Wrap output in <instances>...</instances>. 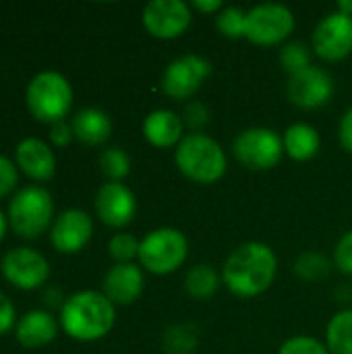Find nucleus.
I'll return each mask as SVG.
<instances>
[{"label":"nucleus","mask_w":352,"mask_h":354,"mask_svg":"<svg viewBox=\"0 0 352 354\" xmlns=\"http://www.w3.org/2000/svg\"><path fill=\"white\" fill-rule=\"evenodd\" d=\"M288 97L295 106L303 110H315L330 102L334 93V79L328 71L319 66H309L288 79Z\"/></svg>","instance_id":"obj_12"},{"label":"nucleus","mask_w":352,"mask_h":354,"mask_svg":"<svg viewBox=\"0 0 352 354\" xmlns=\"http://www.w3.org/2000/svg\"><path fill=\"white\" fill-rule=\"evenodd\" d=\"M4 232H6V218H4V214L0 212V241L4 239Z\"/></svg>","instance_id":"obj_39"},{"label":"nucleus","mask_w":352,"mask_h":354,"mask_svg":"<svg viewBox=\"0 0 352 354\" xmlns=\"http://www.w3.org/2000/svg\"><path fill=\"white\" fill-rule=\"evenodd\" d=\"M332 270V263L328 257H324L322 253L315 251H307L303 253L297 263H295V272L299 278H303L305 282H319L324 280Z\"/></svg>","instance_id":"obj_25"},{"label":"nucleus","mask_w":352,"mask_h":354,"mask_svg":"<svg viewBox=\"0 0 352 354\" xmlns=\"http://www.w3.org/2000/svg\"><path fill=\"white\" fill-rule=\"evenodd\" d=\"M191 6L183 0H151L143 8V25L158 39H176L191 25Z\"/></svg>","instance_id":"obj_11"},{"label":"nucleus","mask_w":352,"mask_h":354,"mask_svg":"<svg viewBox=\"0 0 352 354\" xmlns=\"http://www.w3.org/2000/svg\"><path fill=\"white\" fill-rule=\"evenodd\" d=\"M27 106L41 122H60L73 106V89L66 77L54 71L35 75L27 87Z\"/></svg>","instance_id":"obj_4"},{"label":"nucleus","mask_w":352,"mask_h":354,"mask_svg":"<svg viewBox=\"0 0 352 354\" xmlns=\"http://www.w3.org/2000/svg\"><path fill=\"white\" fill-rule=\"evenodd\" d=\"M278 272V259L272 247L251 241L237 247L222 268L224 286L241 299H253L263 295Z\"/></svg>","instance_id":"obj_1"},{"label":"nucleus","mask_w":352,"mask_h":354,"mask_svg":"<svg viewBox=\"0 0 352 354\" xmlns=\"http://www.w3.org/2000/svg\"><path fill=\"white\" fill-rule=\"evenodd\" d=\"M176 168L189 180L199 185L218 183L228 166L222 145L205 133H189L176 145Z\"/></svg>","instance_id":"obj_3"},{"label":"nucleus","mask_w":352,"mask_h":354,"mask_svg":"<svg viewBox=\"0 0 352 354\" xmlns=\"http://www.w3.org/2000/svg\"><path fill=\"white\" fill-rule=\"evenodd\" d=\"M93 234V222L89 214L83 209H66L62 212L50 232V241L60 253H79Z\"/></svg>","instance_id":"obj_15"},{"label":"nucleus","mask_w":352,"mask_h":354,"mask_svg":"<svg viewBox=\"0 0 352 354\" xmlns=\"http://www.w3.org/2000/svg\"><path fill=\"white\" fill-rule=\"evenodd\" d=\"M282 141H284V151L288 153V158L297 162H307L315 158L319 151V143H322L317 129L307 122H297L288 127Z\"/></svg>","instance_id":"obj_21"},{"label":"nucleus","mask_w":352,"mask_h":354,"mask_svg":"<svg viewBox=\"0 0 352 354\" xmlns=\"http://www.w3.org/2000/svg\"><path fill=\"white\" fill-rule=\"evenodd\" d=\"M143 272L135 263H116L104 278V297L112 305H131L143 292Z\"/></svg>","instance_id":"obj_16"},{"label":"nucleus","mask_w":352,"mask_h":354,"mask_svg":"<svg viewBox=\"0 0 352 354\" xmlns=\"http://www.w3.org/2000/svg\"><path fill=\"white\" fill-rule=\"evenodd\" d=\"M191 6L195 10H199V12H205V15H212V12H220L222 10V2L220 0H193Z\"/></svg>","instance_id":"obj_37"},{"label":"nucleus","mask_w":352,"mask_h":354,"mask_svg":"<svg viewBox=\"0 0 352 354\" xmlns=\"http://www.w3.org/2000/svg\"><path fill=\"white\" fill-rule=\"evenodd\" d=\"M2 274L12 286L21 290H33L48 280L50 266L41 253L19 247L2 257Z\"/></svg>","instance_id":"obj_13"},{"label":"nucleus","mask_w":352,"mask_h":354,"mask_svg":"<svg viewBox=\"0 0 352 354\" xmlns=\"http://www.w3.org/2000/svg\"><path fill=\"white\" fill-rule=\"evenodd\" d=\"M116 313L114 305L104 297V292L83 290L73 295L60 313L62 330L81 342H93L104 338L114 326Z\"/></svg>","instance_id":"obj_2"},{"label":"nucleus","mask_w":352,"mask_h":354,"mask_svg":"<svg viewBox=\"0 0 352 354\" xmlns=\"http://www.w3.org/2000/svg\"><path fill=\"white\" fill-rule=\"evenodd\" d=\"M220 282L222 276L210 263H197L185 276V290L195 301H207L218 292Z\"/></svg>","instance_id":"obj_22"},{"label":"nucleus","mask_w":352,"mask_h":354,"mask_svg":"<svg viewBox=\"0 0 352 354\" xmlns=\"http://www.w3.org/2000/svg\"><path fill=\"white\" fill-rule=\"evenodd\" d=\"M295 31V15L278 2L257 4L247 12L245 37L255 46H278Z\"/></svg>","instance_id":"obj_8"},{"label":"nucleus","mask_w":352,"mask_h":354,"mask_svg":"<svg viewBox=\"0 0 352 354\" xmlns=\"http://www.w3.org/2000/svg\"><path fill=\"white\" fill-rule=\"evenodd\" d=\"M232 151L239 164L249 170H272L284 156V141L272 129L253 127L234 137Z\"/></svg>","instance_id":"obj_7"},{"label":"nucleus","mask_w":352,"mask_h":354,"mask_svg":"<svg viewBox=\"0 0 352 354\" xmlns=\"http://www.w3.org/2000/svg\"><path fill=\"white\" fill-rule=\"evenodd\" d=\"M139 247H141V241H137L133 234H127V232L114 234L108 243V251L112 259H116V263H131L135 257H139Z\"/></svg>","instance_id":"obj_29"},{"label":"nucleus","mask_w":352,"mask_h":354,"mask_svg":"<svg viewBox=\"0 0 352 354\" xmlns=\"http://www.w3.org/2000/svg\"><path fill=\"white\" fill-rule=\"evenodd\" d=\"M278 354H330L328 346L309 336H295L280 346Z\"/></svg>","instance_id":"obj_30"},{"label":"nucleus","mask_w":352,"mask_h":354,"mask_svg":"<svg viewBox=\"0 0 352 354\" xmlns=\"http://www.w3.org/2000/svg\"><path fill=\"white\" fill-rule=\"evenodd\" d=\"M100 170L110 178V183H120L131 172V160L124 149L108 147L100 156Z\"/></svg>","instance_id":"obj_26"},{"label":"nucleus","mask_w":352,"mask_h":354,"mask_svg":"<svg viewBox=\"0 0 352 354\" xmlns=\"http://www.w3.org/2000/svg\"><path fill=\"white\" fill-rule=\"evenodd\" d=\"M189 255V243L185 234L176 228H158L151 230L139 247L141 266L156 274L166 276L176 272Z\"/></svg>","instance_id":"obj_6"},{"label":"nucleus","mask_w":352,"mask_h":354,"mask_svg":"<svg viewBox=\"0 0 352 354\" xmlns=\"http://www.w3.org/2000/svg\"><path fill=\"white\" fill-rule=\"evenodd\" d=\"M334 263L342 274L352 276V230L338 241L334 251Z\"/></svg>","instance_id":"obj_32"},{"label":"nucleus","mask_w":352,"mask_h":354,"mask_svg":"<svg viewBox=\"0 0 352 354\" xmlns=\"http://www.w3.org/2000/svg\"><path fill=\"white\" fill-rule=\"evenodd\" d=\"M338 137H340V145L344 147V151L352 153V108H349L344 116L340 118Z\"/></svg>","instance_id":"obj_34"},{"label":"nucleus","mask_w":352,"mask_h":354,"mask_svg":"<svg viewBox=\"0 0 352 354\" xmlns=\"http://www.w3.org/2000/svg\"><path fill=\"white\" fill-rule=\"evenodd\" d=\"M15 324V307L12 303L0 292V334H6Z\"/></svg>","instance_id":"obj_36"},{"label":"nucleus","mask_w":352,"mask_h":354,"mask_svg":"<svg viewBox=\"0 0 352 354\" xmlns=\"http://www.w3.org/2000/svg\"><path fill=\"white\" fill-rule=\"evenodd\" d=\"M58 334L56 319L46 311H29L17 324V340L25 348H39L50 344Z\"/></svg>","instance_id":"obj_19"},{"label":"nucleus","mask_w":352,"mask_h":354,"mask_svg":"<svg viewBox=\"0 0 352 354\" xmlns=\"http://www.w3.org/2000/svg\"><path fill=\"white\" fill-rule=\"evenodd\" d=\"M216 27L228 39L245 37V33H247V12L243 8H239V6H226V8H222L218 12Z\"/></svg>","instance_id":"obj_27"},{"label":"nucleus","mask_w":352,"mask_h":354,"mask_svg":"<svg viewBox=\"0 0 352 354\" xmlns=\"http://www.w3.org/2000/svg\"><path fill=\"white\" fill-rule=\"evenodd\" d=\"M326 346L330 354H352V309L334 315L326 330Z\"/></svg>","instance_id":"obj_23"},{"label":"nucleus","mask_w":352,"mask_h":354,"mask_svg":"<svg viewBox=\"0 0 352 354\" xmlns=\"http://www.w3.org/2000/svg\"><path fill=\"white\" fill-rule=\"evenodd\" d=\"M143 137L154 147H174L185 139V122L172 110H154L143 120Z\"/></svg>","instance_id":"obj_17"},{"label":"nucleus","mask_w":352,"mask_h":354,"mask_svg":"<svg viewBox=\"0 0 352 354\" xmlns=\"http://www.w3.org/2000/svg\"><path fill=\"white\" fill-rule=\"evenodd\" d=\"M54 201L44 187L21 189L8 205V220L12 230L23 239H37L52 222Z\"/></svg>","instance_id":"obj_5"},{"label":"nucleus","mask_w":352,"mask_h":354,"mask_svg":"<svg viewBox=\"0 0 352 354\" xmlns=\"http://www.w3.org/2000/svg\"><path fill=\"white\" fill-rule=\"evenodd\" d=\"M280 64L290 75H297L311 66V52L301 41H290L280 50Z\"/></svg>","instance_id":"obj_28"},{"label":"nucleus","mask_w":352,"mask_h":354,"mask_svg":"<svg viewBox=\"0 0 352 354\" xmlns=\"http://www.w3.org/2000/svg\"><path fill=\"white\" fill-rule=\"evenodd\" d=\"M185 124H189L193 129V133H199V129H203L210 122V110L205 104L201 102H189L185 108Z\"/></svg>","instance_id":"obj_31"},{"label":"nucleus","mask_w":352,"mask_h":354,"mask_svg":"<svg viewBox=\"0 0 352 354\" xmlns=\"http://www.w3.org/2000/svg\"><path fill=\"white\" fill-rule=\"evenodd\" d=\"M338 12L352 17V0H340L338 2Z\"/></svg>","instance_id":"obj_38"},{"label":"nucleus","mask_w":352,"mask_h":354,"mask_svg":"<svg viewBox=\"0 0 352 354\" xmlns=\"http://www.w3.org/2000/svg\"><path fill=\"white\" fill-rule=\"evenodd\" d=\"M17 164L33 180H48L54 176L56 160L52 149L39 139H23L17 145Z\"/></svg>","instance_id":"obj_18"},{"label":"nucleus","mask_w":352,"mask_h":354,"mask_svg":"<svg viewBox=\"0 0 352 354\" xmlns=\"http://www.w3.org/2000/svg\"><path fill=\"white\" fill-rule=\"evenodd\" d=\"M15 185H17V168L10 164V160L0 156V199L6 197Z\"/></svg>","instance_id":"obj_33"},{"label":"nucleus","mask_w":352,"mask_h":354,"mask_svg":"<svg viewBox=\"0 0 352 354\" xmlns=\"http://www.w3.org/2000/svg\"><path fill=\"white\" fill-rule=\"evenodd\" d=\"M199 330L193 324L172 326L164 332V351L168 354H193L197 348Z\"/></svg>","instance_id":"obj_24"},{"label":"nucleus","mask_w":352,"mask_h":354,"mask_svg":"<svg viewBox=\"0 0 352 354\" xmlns=\"http://www.w3.org/2000/svg\"><path fill=\"white\" fill-rule=\"evenodd\" d=\"M210 75H212V62L207 58L199 54H185L166 66L160 85L168 97L183 102L193 97Z\"/></svg>","instance_id":"obj_9"},{"label":"nucleus","mask_w":352,"mask_h":354,"mask_svg":"<svg viewBox=\"0 0 352 354\" xmlns=\"http://www.w3.org/2000/svg\"><path fill=\"white\" fill-rule=\"evenodd\" d=\"M95 212L106 226L122 228L133 222L137 212V199L127 185L106 183L95 195Z\"/></svg>","instance_id":"obj_14"},{"label":"nucleus","mask_w":352,"mask_h":354,"mask_svg":"<svg viewBox=\"0 0 352 354\" xmlns=\"http://www.w3.org/2000/svg\"><path fill=\"white\" fill-rule=\"evenodd\" d=\"M73 137H75L73 127H71V124H66L64 120H60V122H54V124H52L50 139H52L56 145H60V147H62V145H68Z\"/></svg>","instance_id":"obj_35"},{"label":"nucleus","mask_w":352,"mask_h":354,"mask_svg":"<svg viewBox=\"0 0 352 354\" xmlns=\"http://www.w3.org/2000/svg\"><path fill=\"white\" fill-rule=\"evenodd\" d=\"M75 137L85 143V145H102L108 141L110 133H112V122L110 116L104 110L98 108H85L79 110L71 122Z\"/></svg>","instance_id":"obj_20"},{"label":"nucleus","mask_w":352,"mask_h":354,"mask_svg":"<svg viewBox=\"0 0 352 354\" xmlns=\"http://www.w3.org/2000/svg\"><path fill=\"white\" fill-rule=\"evenodd\" d=\"M311 46L313 52L328 62L346 58L352 52V17L338 10L326 15L313 29Z\"/></svg>","instance_id":"obj_10"}]
</instances>
